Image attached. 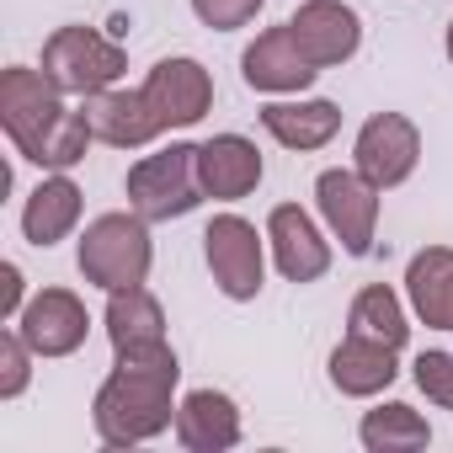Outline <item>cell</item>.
Segmentation results:
<instances>
[{"instance_id":"6da1fadb","label":"cell","mask_w":453,"mask_h":453,"mask_svg":"<svg viewBox=\"0 0 453 453\" xmlns=\"http://www.w3.org/2000/svg\"><path fill=\"white\" fill-rule=\"evenodd\" d=\"M176 352H155V357H118V368L102 379L96 400H91V421L96 437L107 448H134L160 437L176 421Z\"/></svg>"},{"instance_id":"7a4b0ae2","label":"cell","mask_w":453,"mask_h":453,"mask_svg":"<svg viewBox=\"0 0 453 453\" xmlns=\"http://www.w3.org/2000/svg\"><path fill=\"white\" fill-rule=\"evenodd\" d=\"M150 219L139 213H102L86 224L81 235V273L86 283L118 294V288H139L150 278V262H155V246H150Z\"/></svg>"},{"instance_id":"3957f363","label":"cell","mask_w":453,"mask_h":453,"mask_svg":"<svg viewBox=\"0 0 453 453\" xmlns=\"http://www.w3.org/2000/svg\"><path fill=\"white\" fill-rule=\"evenodd\" d=\"M203 165H197V144H171V150H155L144 155L134 171H128V208L150 224L160 219H181L203 203Z\"/></svg>"},{"instance_id":"277c9868","label":"cell","mask_w":453,"mask_h":453,"mask_svg":"<svg viewBox=\"0 0 453 453\" xmlns=\"http://www.w3.org/2000/svg\"><path fill=\"white\" fill-rule=\"evenodd\" d=\"M43 75L65 91V96H96L107 86H118L123 75V49L112 38H102L96 27H59L43 43Z\"/></svg>"},{"instance_id":"5b68a950","label":"cell","mask_w":453,"mask_h":453,"mask_svg":"<svg viewBox=\"0 0 453 453\" xmlns=\"http://www.w3.org/2000/svg\"><path fill=\"white\" fill-rule=\"evenodd\" d=\"M203 257H208V273L219 283L224 299H257L262 294V273H267V257H262V235L257 224L241 219V213H219L208 230H203Z\"/></svg>"},{"instance_id":"8992f818","label":"cell","mask_w":453,"mask_h":453,"mask_svg":"<svg viewBox=\"0 0 453 453\" xmlns=\"http://www.w3.org/2000/svg\"><path fill=\"white\" fill-rule=\"evenodd\" d=\"M59 96H65V91H59L49 75L27 70V65H12L6 75H0V128L12 134V144H17L22 160H27L33 144L70 112Z\"/></svg>"},{"instance_id":"52a82bcc","label":"cell","mask_w":453,"mask_h":453,"mask_svg":"<svg viewBox=\"0 0 453 453\" xmlns=\"http://www.w3.org/2000/svg\"><path fill=\"white\" fill-rule=\"evenodd\" d=\"M315 197H320V213L331 224V235L342 241V251L368 257L373 230H379V187L363 171H320Z\"/></svg>"},{"instance_id":"ba28073f","label":"cell","mask_w":453,"mask_h":453,"mask_svg":"<svg viewBox=\"0 0 453 453\" xmlns=\"http://www.w3.org/2000/svg\"><path fill=\"white\" fill-rule=\"evenodd\" d=\"M352 160L357 171L384 192V187H400L416 160H421V134L405 112H373L363 128H357V144H352Z\"/></svg>"},{"instance_id":"9c48e42d","label":"cell","mask_w":453,"mask_h":453,"mask_svg":"<svg viewBox=\"0 0 453 453\" xmlns=\"http://www.w3.org/2000/svg\"><path fill=\"white\" fill-rule=\"evenodd\" d=\"M288 33L294 43L304 49V59L315 70H336L357 54L363 43V22L352 6H342V0H304V6L288 17Z\"/></svg>"},{"instance_id":"30bf717a","label":"cell","mask_w":453,"mask_h":453,"mask_svg":"<svg viewBox=\"0 0 453 453\" xmlns=\"http://www.w3.org/2000/svg\"><path fill=\"white\" fill-rule=\"evenodd\" d=\"M267 241H273V262L288 283H315L331 273V241L315 230V219L299 203H278L267 213Z\"/></svg>"},{"instance_id":"8fae6325","label":"cell","mask_w":453,"mask_h":453,"mask_svg":"<svg viewBox=\"0 0 453 453\" xmlns=\"http://www.w3.org/2000/svg\"><path fill=\"white\" fill-rule=\"evenodd\" d=\"M17 331L22 342L38 352V357H70L86 331H91V315L86 304L70 294V288H43L38 299H27V310L17 315Z\"/></svg>"},{"instance_id":"7c38bea8","label":"cell","mask_w":453,"mask_h":453,"mask_svg":"<svg viewBox=\"0 0 453 453\" xmlns=\"http://www.w3.org/2000/svg\"><path fill=\"white\" fill-rule=\"evenodd\" d=\"M144 96L165 128H192L213 107V81L197 59H160L144 81Z\"/></svg>"},{"instance_id":"4fadbf2b","label":"cell","mask_w":453,"mask_h":453,"mask_svg":"<svg viewBox=\"0 0 453 453\" xmlns=\"http://www.w3.org/2000/svg\"><path fill=\"white\" fill-rule=\"evenodd\" d=\"M107 342H112L118 357H155V352H171V342H165V310H160V299H155L144 283L107 294Z\"/></svg>"},{"instance_id":"5bb4252c","label":"cell","mask_w":453,"mask_h":453,"mask_svg":"<svg viewBox=\"0 0 453 453\" xmlns=\"http://www.w3.org/2000/svg\"><path fill=\"white\" fill-rule=\"evenodd\" d=\"M241 75L251 91H267V96H283V91H304L320 70L304 59V49L294 43L288 22L283 27H267L246 54H241Z\"/></svg>"},{"instance_id":"9a60e30c","label":"cell","mask_w":453,"mask_h":453,"mask_svg":"<svg viewBox=\"0 0 453 453\" xmlns=\"http://www.w3.org/2000/svg\"><path fill=\"white\" fill-rule=\"evenodd\" d=\"M86 123H91V134H96L102 144H118V150H139V144H150V139L165 134V123H160V112L150 107L144 86H139V91L107 86V91L86 96Z\"/></svg>"},{"instance_id":"2e32d148","label":"cell","mask_w":453,"mask_h":453,"mask_svg":"<svg viewBox=\"0 0 453 453\" xmlns=\"http://www.w3.org/2000/svg\"><path fill=\"white\" fill-rule=\"evenodd\" d=\"M197 165H203V192L219 203H235L262 181V150L246 134H213L208 144H197Z\"/></svg>"},{"instance_id":"e0dca14e","label":"cell","mask_w":453,"mask_h":453,"mask_svg":"<svg viewBox=\"0 0 453 453\" xmlns=\"http://www.w3.org/2000/svg\"><path fill=\"white\" fill-rule=\"evenodd\" d=\"M176 442L187 453H224L241 442V411L219 389H192L176 405Z\"/></svg>"},{"instance_id":"ac0fdd59","label":"cell","mask_w":453,"mask_h":453,"mask_svg":"<svg viewBox=\"0 0 453 453\" xmlns=\"http://www.w3.org/2000/svg\"><path fill=\"white\" fill-rule=\"evenodd\" d=\"M395 352L400 347H389V342H373V336H357V331H347V342L331 352V384L342 389V395H357V400H368V395H379V389H389L395 384Z\"/></svg>"},{"instance_id":"d6986e66","label":"cell","mask_w":453,"mask_h":453,"mask_svg":"<svg viewBox=\"0 0 453 453\" xmlns=\"http://www.w3.org/2000/svg\"><path fill=\"white\" fill-rule=\"evenodd\" d=\"M405 294H411V310L421 315V326L453 331V251L448 246L416 251L405 267Z\"/></svg>"},{"instance_id":"ffe728a7","label":"cell","mask_w":453,"mask_h":453,"mask_svg":"<svg viewBox=\"0 0 453 453\" xmlns=\"http://www.w3.org/2000/svg\"><path fill=\"white\" fill-rule=\"evenodd\" d=\"M75 224H81V187H75L65 171L43 176V181L33 187L27 208H22V235L49 251V246H59V241L75 230Z\"/></svg>"},{"instance_id":"44dd1931","label":"cell","mask_w":453,"mask_h":453,"mask_svg":"<svg viewBox=\"0 0 453 453\" xmlns=\"http://www.w3.org/2000/svg\"><path fill=\"white\" fill-rule=\"evenodd\" d=\"M262 128L283 144V150H320L336 139L342 128V107L315 96V102H273L262 107Z\"/></svg>"},{"instance_id":"7402d4cb","label":"cell","mask_w":453,"mask_h":453,"mask_svg":"<svg viewBox=\"0 0 453 453\" xmlns=\"http://www.w3.org/2000/svg\"><path fill=\"white\" fill-rule=\"evenodd\" d=\"M357 437H363V448H373V453H416V448L432 442V426H426L421 411L389 400V405H373V411L357 421Z\"/></svg>"},{"instance_id":"603a6c76","label":"cell","mask_w":453,"mask_h":453,"mask_svg":"<svg viewBox=\"0 0 453 453\" xmlns=\"http://www.w3.org/2000/svg\"><path fill=\"white\" fill-rule=\"evenodd\" d=\"M347 326H352L357 336H373V342H389V347H405V336H411L405 310H400V299H395L384 283H368V288L352 299Z\"/></svg>"},{"instance_id":"cb8c5ba5","label":"cell","mask_w":453,"mask_h":453,"mask_svg":"<svg viewBox=\"0 0 453 453\" xmlns=\"http://www.w3.org/2000/svg\"><path fill=\"white\" fill-rule=\"evenodd\" d=\"M33 347L22 342V331H6L0 336V400H17L33 379Z\"/></svg>"},{"instance_id":"d4e9b609","label":"cell","mask_w":453,"mask_h":453,"mask_svg":"<svg viewBox=\"0 0 453 453\" xmlns=\"http://www.w3.org/2000/svg\"><path fill=\"white\" fill-rule=\"evenodd\" d=\"M416 384L432 405L453 411V352H421L416 357Z\"/></svg>"},{"instance_id":"484cf974","label":"cell","mask_w":453,"mask_h":453,"mask_svg":"<svg viewBox=\"0 0 453 453\" xmlns=\"http://www.w3.org/2000/svg\"><path fill=\"white\" fill-rule=\"evenodd\" d=\"M262 6H267V0H192L197 22L213 27V33H235V27H246Z\"/></svg>"},{"instance_id":"4316f807","label":"cell","mask_w":453,"mask_h":453,"mask_svg":"<svg viewBox=\"0 0 453 453\" xmlns=\"http://www.w3.org/2000/svg\"><path fill=\"white\" fill-rule=\"evenodd\" d=\"M27 304H22V267L17 262H6L0 267V320H17Z\"/></svg>"},{"instance_id":"83f0119b","label":"cell","mask_w":453,"mask_h":453,"mask_svg":"<svg viewBox=\"0 0 453 453\" xmlns=\"http://www.w3.org/2000/svg\"><path fill=\"white\" fill-rule=\"evenodd\" d=\"M442 49H448V59H453V22H448V38H442Z\"/></svg>"}]
</instances>
